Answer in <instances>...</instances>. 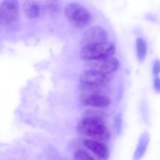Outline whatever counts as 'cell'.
I'll return each mask as SVG.
<instances>
[{
	"label": "cell",
	"instance_id": "cell-13",
	"mask_svg": "<svg viewBox=\"0 0 160 160\" xmlns=\"http://www.w3.org/2000/svg\"><path fill=\"white\" fill-rule=\"evenodd\" d=\"M74 160H97L95 159L88 152L84 149H79L74 153Z\"/></svg>",
	"mask_w": 160,
	"mask_h": 160
},
{
	"label": "cell",
	"instance_id": "cell-10",
	"mask_svg": "<svg viewBox=\"0 0 160 160\" xmlns=\"http://www.w3.org/2000/svg\"><path fill=\"white\" fill-rule=\"evenodd\" d=\"M149 139V134L147 132H144L141 134L138 144L134 154V160H140L143 157L148 148Z\"/></svg>",
	"mask_w": 160,
	"mask_h": 160
},
{
	"label": "cell",
	"instance_id": "cell-3",
	"mask_svg": "<svg viewBox=\"0 0 160 160\" xmlns=\"http://www.w3.org/2000/svg\"><path fill=\"white\" fill-rule=\"evenodd\" d=\"M66 17L73 27L82 28L92 20L90 12L83 5L78 2L69 3L64 9Z\"/></svg>",
	"mask_w": 160,
	"mask_h": 160
},
{
	"label": "cell",
	"instance_id": "cell-8",
	"mask_svg": "<svg viewBox=\"0 0 160 160\" xmlns=\"http://www.w3.org/2000/svg\"><path fill=\"white\" fill-rule=\"evenodd\" d=\"M84 145L88 149L92 152L95 156H97L100 159L106 160L109 158V148L102 142L91 140V139H85L84 141Z\"/></svg>",
	"mask_w": 160,
	"mask_h": 160
},
{
	"label": "cell",
	"instance_id": "cell-12",
	"mask_svg": "<svg viewBox=\"0 0 160 160\" xmlns=\"http://www.w3.org/2000/svg\"><path fill=\"white\" fill-rule=\"evenodd\" d=\"M136 51H137V57L140 62H142L147 56V44L142 38H138L136 40Z\"/></svg>",
	"mask_w": 160,
	"mask_h": 160
},
{
	"label": "cell",
	"instance_id": "cell-4",
	"mask_svg": "<svg viewBox=\"0 0 160 160\" xmlns=\"http://www.w3.org/2000/svg\"><path fill=\"white\" fill-rule=\"evenodd\" d=\"M115 51V45L109 42L89 44L84 45L82 48L81 51V57L87 62L112 56Z\"/></svg>",
	"mask_w": 160,
	"mask_h": 160
},
{
	"label": "cell",
	"instance_id": "cell-15",
	"mask_svg": "<svg viewBox=\"0 0 160 160\" xmlns=\"http://www.w3.org/2000/svg\"><path fill=\"white\" fill-rule=\"evenodd\" d=\"M153 87H154V90L156 93H160V78H159V77L154 79Z\"/></svg>",
	"mask_w": 160,
	"mask_h": 160
},
{
	"label": "cell",
	"instance_id": "cell-1",
	"mask_svg": "<svg viewBox=\"0 0 160 160\" xmlns=\"http://www.w3.org/2000/svg\"><path fill=\"white\" fill-rule=\"evenodd\" d=\"M78 129L81 134L91 138V140L106 142L109 138V131L99 117H85L79 123Z\"/></svg>",
	"mask_w": 160,
	"mask_h": 160
},
{
	"label": "cell",
	"instance_id": "cell-9",
	"mask_svg": "<svg viewBox=\"0 0 160 160\" xmlns=\"http://www.w3.org/2000/svg\"><path fill=\"white\" fill-rule=\"evenodd\" d=\"M85 105L97 109H104L110 104V98L105 95L95 94V95H86L83 98Z\"/></svg>",
	"mask_w": 160,
	"mask_h": 160
},
{
	"label": "cell",
	"instance_id": "cell-2",
	"mask_svg": "<svg viewBox=\"0 0 160 160\" xmlns=\"http://www.w3.org/2000/svg\"><path fill=\"white\" fill-rule=\"evenodd\" d=\"M109 82V74H105L92 70H86L80 78L81 87L86 91L87 95H102L99 92L100 90L104 88Z\"/></svg>",
	"mask_w": 160,
	"mask_h": 160
},
{
	"label": "cell",
	"instance_id": "cell-7",
	"mask_svg": "<svg viewBox=\"0 0 160 160\" xmlns=\"http://www.w3.org/2000/svg\"><path fill=\"white\" fill-rule=\"evenodd\" d=\"M19 12V4L17 1H4L0 5V18L4 23L13 21Z\"/></svg>",
	"mask_w": 160,
	"mask_h": 160
},
{
	"label": "cell",
	"instance_id": "cell-6",
	"mask_svg": "<svg viewBox=\"0 0 160 160\" xmlns=\"http://www.w3.org/2000/svg\"><path fill=\"white\" fill-rule=\"evenodd\" d=\"M108 34L101 27H92L88 29L83 35L82 42L84 45L89 44L102 43L108 42Z\"/></svg>",
	"mask_w": 160,
	"mask_h": 160
},
{
	"label": "cell",
	"instance_id": "cell-5",
	"mask_svg": "<svg viewBox=\"0 0 160 160\" xmlns=\"http://www.w3.org/2000/svg\"><path fill=\"white\" fill-rule=\"evenodd\" d=\"M89 70H95L105 74H110L118 69L120 62L117 58L113 56L102 58L95 60L87 61Z\"/></svg>",
	"mask_w": 160,
	"mask_h": 160
},
{
	"label": "cell",
	"instance_id": "cell-11",
	"mask_svg": "<svg viewBox=\"0 0 160 160\" xmlns=\"http://www.w3.org/2000/svg\"><path fill=\"white\" fill-rule=\"evenodd\" d=\"M23 10L28 18H36L40 15V7L35 2H24L23 4Z\"/></svg>",
	"mask_w": 160,
	"mask_h": 160
},
{
	"label": "cell",
	"instance_id": "cell-14",
	"mask_svg": "<svg viewBox=\"0 0 160 160\" xmlns=\"http://www.w3.org/2000/svg\"><path fill=\"white\" fill-rule=\"evenodd\" d=\"M152 73L156 78H157L160 73V60L159 59H156L154 61L152 67Z\"/></svg>",
	"mask_w": 160,
	"mask_h": 160
}]
</instances>
